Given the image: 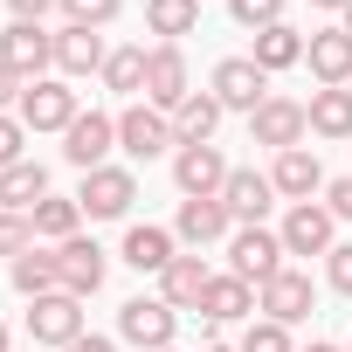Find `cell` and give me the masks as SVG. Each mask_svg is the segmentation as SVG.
<instances>
[{
    "instance_id": "cell-31",
    "label": "cell",
    "mask_w": 352,
    "mask_h": 352,
    "mask_svg": "<svg viewBox=\"0 0 352 352\" xmlns=\"http://www.w3.org/2000/svg\"><path fill=\"white\" fill-rule=\"evenodd\" d=\"M104 90L138 97V90H145V49H111V63H104Z\"/></svg>"
},
{
    "instance_id": "cell-26",
    "label": "cell",
    "mask_w": 352,
    "mask_h": 352,
    "mask_svg": "<svg viewBox=\"0 0 352 352\" xmlns=\"http://www.w3.org/2000/svg\"><path fill=\"white\" fill-rule=\"evenodd\" d=\"M145 28H152L159 42L194 35V28H201V0H145Z\"/></svg>"
},
{
    "instance_id": "cell-46",
    "label": "cell",
    "mask_w": 352,
    "mask_h": 352,
    "mask_svg": "<svg viewBox=\"0 0 352 352\" xmlns=\"http://www.w3.org/2000/svg\"><path fill=\"white\" fill-rule=\"evenodd\" d=\"M311 352H338V345H311Z\"/></svg>"
},
{
    "instance_id": "cell-12",
    "label": "cell",
    "mask_w": 352,
    "mask_h": 352,
    "mask_svg": "<svg viewBox=\"0 0 352 352\" xmlns=\"http://www.w3.org/2000/svg\"><path fill=\"white\" fill-rule=\"evenodd\" d=\"M111 145H118V118H104V111H83V118L63 131V159L83 166V173H97V166L111 159Z\"/></svg>"
},
{
    "instance_id": "cell-3",
    "label": "cell",
    "mask_w": 352,
    "mask_h": 352,
    "mask_svg": "<svg viewBox=\"0 0 352 352\" xmlns=\"http://www.w3.org/2000/svg\"><path fill=\"white\" fill-rule=\"evenodd\" d=\"M0 63H8L21 83H42V69L56 63V35L42 21H8L0 28Z\"/></svg>"
},
{
    "instance_id": "cell-23",
    "label": "cell",
    "mask_w": 352,
    "mask_h": 352,
    "mask_svg": "<svg viewBox=\"0 0 352 352\" xmlns=\"http://www.w3.org/2000/svg\"><path fill=\"white\" fill-rule=\"evenodd\" d=\"M42 201H49V173L35 159H21V166L0 173V208H8V214H35Z\"/></svg>"
},
{
    "instance_id": "cell-5",
    "label": "cell",
    "mask_w": 352,
    "mask_h": 352,
    "mask_svg": "<svg viewBox=\"0 0 352 352\" xmlns=\"http://www.w3.org/2000/svg\"><path fill=\"white\" fill-rule=\"evenodd\" d=\"M187 97H194V83H187V56H180V42L145 49V104H152V111H180Z\"/></svg>"
},
{
    "instance_id": "cell-34",
    "label": "cell",
    "mask_w": 352,
    "mask_h": 352,
    "mask_svg": "<svg viewBox=\"0 0 352 352\" xmlns=\"http://www.w3.org/2000/svg\"><path fill=\"white\" fill-rule=\"evenodd\" d=\"M28 249H35V221L0 208V256H28Z\"/></svg>"
},
{
    "instance_id": "cell-8",
    "label": "cell",
    "mask_w": 352,
    "mask_h": 352,
    "mask_svg": "<svg viewBox=\"0 0 352 352\" xmlns=\"http://www.w3.org/2000/svg\"><path fill=\"white\" fill-rule=\"evenodd\" d=\"M28 338L35 345H76L83 338V297H69V290L35 297L28 304Z\"/></svg>"
},
{
    "instance_id": "cell-42",
    "label": "cell",
    "mask_w": 352,
    "mask_h": 352,
    "mask_svg": "<svg viewBox=\"0 0 352 352\" xmlns=\"http://www.w3.org/2000/svg\"><path fill=\"white\" fill-rule=\"evenodd\" d=\"M311 8H338V14H345V8H352V0H311Z\"/></svg>"
},
{
    "instance_id": "cell-21",
    "label": "cell",
    "mask_w": 352,
    "mask_h": 352,
    "mask_svg": "<svg viewBox=\"0 0 352 352\" xmlns=\"http://www.w3.org/2000/svg\"><path fill=\"white\" fill-rule=\"evenodd\" d=\"M173 235L194 242V249H208V242H228V235H235V214H228V201H180Z\"/></svg>"
},
{
    "instance_id": "cell-1",
    "label": "cell",
    "mask_w": 352,
    "mask_h": 352,
    "mask_svg": "<svg viewBox=\"0 0 352 352\" xmlns=\"http://www.w3.org/2000/svg\"><path fill=\"white\" fill-rule=\"evenodd\" d=\"M283 256H290V249H283V235H270V228H235V235H228V276H242V283H256V290L290 270Z\"/></svg>"
},
{
    "instance_id": "cell-33",
    "label": "cell",
    "mask_w": 352,
    "mask_h": 352,
    "mask_svg": "<svg viewBox=\"0 0 352 352\" xmlns=\"http://www.w3.org/2000/svg\"><path fill=\"white\" fill-rule=\"evenodd\" d=\"M242 352H297V345H290V324L263 318V324H249V331H242Z\"/></svg>"
},
{
    "instance_id": "cell-27",
    "label": "cell",
    "mask_w": 352,
    "mask_h": 352,
    "mask_svg": "<svg viewBox=\"0 0 352 352\" xmlns=\"http://www.w3.org/2000/svg\"><path fill=\"white\" fill-rule=\"evenodd\" d=\"M311 131L318 138H352V90H311Z\"/></svg>"
},
{
    "instance_id": "cell-45",
    "label": "cell",
    "mask_w": 352,
    "mask_h": 352,
    "mask_svg": "<svg viewBox=\"0 0 352 352\" xmlns=\"http://www.w3.org/2000/svg\"><path fill=\"white\" fill-rule=\"evenodd\" d=\"M0 352H8V324H0Z\"/></svg>"
},
{
    "instance_id": "cell-29",
    "label": "cell",
    "mask_w": 352,
    "mask_h": 352,
    "mask_svg": "<svg viewBox=\"0 0 352 352\" xmlns=\"http://www.w3.org/2000/svg\"><path fill=\"white\" fill-rule=\"evenodd\" d=\"M28 221H35V235H42V242H56V249H63V242L76 235L83 208H76V194H69V201H63V194H49V201H42V208H35Z\"/></svg>"
},
{
    "instance_id": "cell-35",
    "label": "cell",
    "mask_w": 352,
    "mask_h": 352,
    "mask_svg": "<svg viewBox=\"0 0 352 352\" xmlns=\"http://www.w3.org/2000/svg\"><path fill=\"white\" fill-rule=\"evenodd\" d=\"M228 14L242 28H270V21H283V0H228Z\"/></svg>"
},
{
    "instance_id": "cell-25",
    "label": "cell",
    "mask_w": 352,
    "mask_h": 352,
    "mask_svg": "<svg viewBox=\"0 0 352 352\" xmlns=\"http://www.w3.org/2000/svg\"><path fill=\"white\" fill-rule=\"evenodd\" d=\"M249 311H256V283H242V276H214L208 297H201V318H208V324H235V318H249Z\"/></svg>"
},
{
    "instance_id": "cell-9",
    "label": "cell",
    "mask_w": 352,
    "mask_h": 352,
    "mask_svg": "<svg viewBox=\"0 0 352 352\" xmlns=\"http://www.w3.org/2000/svg\"><path fill=\"white\" fill-rule=\"evenodd\" d=\"M214 97H221V111H263L270 104V76L249 63V56H228V63H214Z\"/></svg>"
},
{
    "instance_id": "cell-44",
    "label": "cell",
    "mask_w": 352,
    "mask_h": 352,
    "mask_svg": "<svg viewBox=\"0 0 352 352\" xmlns=\"http://www.w3.org/2000/svg\"><path fill=\"white\" fill-rule=\"evenodd\" d=\"M208 352H242V345H208Z\"/></svg>"
},
{
    "instance_id": "cell-18",
    "label": "cell",
    "mask_w": 352,
    "mask_h": 352,
    "mask_svg": "<svg viewBox=\"0 0 352 352\" xmlns=\"http://www.w3.org/2000/svg\"><path fill=\"white\" fill-rule=\"evenodd\" d=\"M270 187L297 208V201H311V194H324V166H318V152H304V145H290V152H276V166H270Z\"/></svg>"
},
{
    "instance_id": "cell-40",
    "label": "cell",
    "mask_w": 352,
    "mask_h": 352,
    "mask_svg": "<svg viewBox=\"0 0 352 352\" xmlns=\"http://www.w3.org/2000/svg\"><path fill=\"white\" fill-rule=\"evenodd\" d=\"M8 8H14V21H42V14L56 8V0H8Z\"/></svg>"
},
{
    "instance_id": "cell-4",
    "label": "cell",
    "mask_w": 352,
    "mask_h": 352,
    "mask_svg": "<svg viewBox=\"0 0 352 352\" xmlns=\"http://www.w3.org/2000/svg\"><path fill=\"white\" fill-rule=\"evenodd\" d=\"M118 331H124L138 352H166L173 331H180V311H173L166 297H131V304H118Z\"/></svg>"
},
{
    "instance_id": "cell-43",
    "label": "cell",
    "mask_w": 352,
    "mask_h": 352,
    "mask_svg": "<svg viewBox=\"0 0 352 352\" xmlns=\"http://www.w3.org/2000/svg\"><path fill=\"white\" fill-rule=\"evenodd\" d=\"M338 28H345V35H352V8H345V21H338Z\"/></svg>"
},
{
    "instance_id": "cell-41",
    "label": "cell",
    "mask_w": 352,
    "mask_h": 352,
    "mask_svg": "<svg viewBox=\"0 0 352 352\" xmlns=\"http://www.w3.org/2000/svg\"><path fill=\"white\" fill-rule=\"evenodd\" d=\"M63 352H118V338H97V331H83L76 345H63Z\"/></svg>"
},
{
    "instance_id": "cell-30",
    "label": "cell",
    "mask_w": 352,
    "mask_h": 352,
    "mask_svg": "<svg viewBox=\"0 0 352 352\" xmlns=\"http://www.w3.org/2000/svg\"><path fill=\"white\" fill-rule=\"evenodd\" d=\"M14 290L35 304V297H49V290H63V270H56V256H42V249H28V256H14Z\"/></svg>"
},
{
    "instance_id": "cell-19",
    "label": "cell",
    "mask_w": 352,
    "mask_h": 352,
    "mask_svg": "<svg viewBox=\"0 0 352 352\" xmlns=\"http://www.w3.org/2000/svg\"><path fill=\"white\" fill-rule=\"evenodd\" d=\"M104 63H111V49H104L97 28H56V69H63V83L69 76H104Z\"/></svg>"
},
{
    "instance_id": "cell-11",
    "label": "cell",
    "mask_w": 352,
    "mask_h": 352,
    "mask_svg": "<svg viewBox=\"0 0 352 352\" xmlns=\"http://www.w3.org/2000/svg\"><path fill=\"white\" fill-rule=\"evenodd\" d=\"M331 228H338V221H331V208H324V201H297V208L283 214V228H276V235H283V249H290V256H331V249H338V242H331Z\"/></svg>"
},
{
    "instance_id": "cell-15",
    "label": "cell",
    "mask_w": 352,
    "mask_h": 352,
    "mask_svg": "<svg viewBox=\"0 0 352 352\" xmlns=\"http://www.w3.org/2000/svg\"><path fill=\"white\" fill-rule=\"evenodd\" d=\"M311 304H318V290H311V276H304V270H283V276H270V283L256 290V311H263V318H276V324L311 318Z\"/></svg>"
},
{
    "instance_id": "cell-13",
    "label": "cell",
    "mask_w": 352,
    "mask_h": 352,
    "mask_svg": "<svg viewBox=\"0 0 352 352\" xmlns=\"http://www.w3.org/2000/svg\"><path fill=\"white\" fill-rule=\"evenodd\" d=\"M56 270H63V290H69V297H97V290H104L111 256H104L90 235H69V242L56 249Z\"/></svg>"
},
{
    "instance_id": "cell-38",
    "label": "cell",
    "mask_w": 352,
    "mask_h": 352,
    "mask_svg": "<svg viewBox=\"0 0 352 352\" xmlns=\"http://www.w3.org/2000/svg\"><path fill=\"white\" fill-rule=\"evenodd\" d=\"M324 208H331V221H352V173L345 180H324Z\"/></svg>"
},
{
    "instance_id": "cell-32",
    "label": "cell",
    "mask_w": 352,
    "mask_h": 352,
    "mask_svg": "<svg viewBox=\"0 0 352 352\" xmlns=\"http://www.w3.org/2000/svg\"><path fill=\"white\" fill-rule=\"evenodd\" d=\"M118 8H124V0H63L69 28H111V21H118Z\"/></svg>"
},
{
    "instance_id": "cell-48",
    "label": "cell",
    "mask_w": 352,
    "mask_h": 352,
    "mask_svg": "<svg viewBox=\"0 0 352 352\" xmlns=\"http://www.w3.org/2000/svg\"><path fill=\"white\" fill-rule=\"evenodd\" d=\"M166 352H173V345H166Z\"/></svg>"
},
{
    "instance_id": "cell-39",
    "label": "cell",
    "mask_w": 352,
    "mask_h": 352,
    "mask_svg": "<svg viewBox=\"0 0 352 352\" xmlns=\"http://www.w3.org/2000/svg\"><path fill=\"white\" fill-rule=\"evenodd\" d=\"M21 90H28V83H21V76H14V69H8V63H0V111H8V104H14V97H21Z\"/></svg>"
},
{
    "instance_id": "cell-20",
    "label": "cell",
    "mask_w": 352,
    "mask_h": 352,
    "mask_svg": "<svg viewBox=\"0 0 352 352\" xmlns=\"http://www.w3.org/2000/svg\"><path fill=\"white\" fill-rule=\"evenodd\" d=\"M208 283H214V270H208L201 256H173V263L159 270V297H166L173 311H201Z\"/></svg>"
},
{
    "instance_id": "cell-2",
    "label": "cell",
    "mask_w": 352,
    "mask_h": 352,
    "mask_svg": "<svg viewBox=\"0 0 352 352\" xmlns=\"http://www.w3.org/2000/svg\"><path fill=\"white\" fill-rule=\"evenodd\" d=\"M228 159H221V145H180L173 152V187H180L187 201H221V187H228Z\"/></svg>"
},
{
    "instance_id": "cell-24",
    "label": "cell",
    "mask_w": 352,
    "mask_h": 352,
    "mask_svg": "<svg viewBox=\"0 0 352 352\" xmlns=\"http://www.w3.org/2000/svg\"><path fill=\"white\" fill-rule=\"evenodd\" d=\"M214 124H221V97L214 90H194L180 111H173V138L180 145H214Z\"/></svg>"
},
{
    "instance_id": "cell-17",
    "label": "cell",
    "mask_w": 352,
    "mask_h": 352,
    "mask_svg": "<svg viewBox=\"0 0 352 352\" xmlns=\"http://www.w3.org/2000/svg\"><path fill=\"white\" fill-rule=\"evenodd\" d=\"M221 201H228V214H235L242 228H263V214L276 208V187H270V173L235 166V173H228V187H221Z\"/></svg>"
},
{
    "instance_id": "cell-22",
    "label": "cell",
    "mask_w": 352,
    "mask_h": 352,
    "mask_svg": "<svg viewBox=\"0 0 352 352\" xmlns=\"http://www.w3.org/2000/svg\"><path fill=\"white\" fill-rule=\"evenodd\" d=\"M249 63H256L263 76H276V69H297V63H304V35H297L290 21H270V28H256V49H249Z\"/></svg>"
},
{
    "instance_id": "cell-6",
    "label": "cell",
    "mask_w": 352,
    "mask_h": 352,
    "mask_svg": "<svg viewBox=\"0 0 352 352\" xmlns=\"http://www.w3.org/2000/svg\"><path fill=\"white\" fill-rule=\"evenodd\" d=\"M131 201H138V180L124 166H97V173H83V187H76V208L90 221H118V214H131Z\"/></svg>"
},
{
    "instance_id": "cell-16",
    "label": "cell",
    "mask_w": 352,
    "mask_h": 352,
    "mask_svg": "<svg viewBox=\"0 0 352 352\" xmlns=\"http://www.w3.org/2000/svg\"><path fill=\"white\" fill-rule=\"evenodd\" d=\"M304 63H311L318 90H345V83H352V35H345V28H318V35L304 42Z\"/></svg>"
},
{
    "instance_id": "cell-36",
    "label": "cell",
    "mask_w": 352,
    "mask_h": 352,
    "mask_svg": "<svg viewBox=\"0 0 352 352\" xmlns=\"http://www.w3.org/2000/svg\"><path fill=\"white\" fill-rule=\"evenodd\" d=\"M21 145H28V124L0 111V173H8V166H21Z\"/></svg>"
},
{
    "instance_id": "cell-37",
    "label": "cell",
    "mask_w": 352,
    "mask_h": 352,
    "mask_svg": "<svg viewBox=\"0 0 352 352\" xmlns=\"http://www.w3.org/2000/svg\"><path fill=\"white\" fill-rule=\"evenodd\" d=\"M324 283H331V290H345V297H352V242H338V249H331V256H324Z\"/></svg>"
},
{
    "instance_id": "cell-10",
    "label": "cell",
    "mask_w": 352,
    "mask_h": 352,
    "mask_svg": "<svg viewBox=\"0 0 352 352\" xmlns=\"http://www.w3.org/2000/svg\"><path fill=\"white\" fill-rule=\"evenodd\" d=\"M304 131H311V111H304L297 97H270V104L249 118V138H256V145H270V152L304 145Z\"/></svg>"
},
{
    "instance_id": "cell-28",
    "label": "cell",
    "mask_w": 352,
    "mask_h": 352,
    "mask_svg": "<svg viewBox=\"0 0 352 352\" xmlns=\"http://www.w3.org/2000/svg\"><path fill=\"white\" fill-rule=\"evenodd\" d=\"M124 263H131L138 276H159V270L173 263V235H166V228H131V235H124Z\"/></svg>"
},
{
    "instance_id": "cell-7",
    "label": "cell",
    "mask_w": 352,
    "mask_h": 352,
    "mask_svg": "<svg viewBox=\"0 0 352 352\" xmlns=\"http://www.w3.org/2000/svg\"><path fill=\"white\" fill-rule=\"evenodd\" d=\"M83 111H76V90L63 83V76H42V83H28L21 90V124L28 131H69Z\"/></svg>"
},
{
    "instance_id": "cell-47",
    "label": "cell",
    "mask_w": 352,
    "mask_h": 352,
    "mask_svg": "<svg viewBox=\"0 0 352 352\" xmlns=\"http://www.w3.org/2000/svg\"><path fill=\"white\" fill-rule=\"evenodd\" d=\"M345 352H352V345H345Z\"/></svg>"
},
{
    "instance_id": "cell-14",
    "label": "cell",
    "mask_w": 352,
    "mask_h": 352,
    "mask_svg": "<svg viewBox=\"0 0 352 352\" xmlns=\"http://www.w3.org/2000/svg\"><path fill=\"white\" fill-rule=\"evenodd\" d=\"M118 145H124L131 159H159L166 145H180V138H173V118H166V111H152V104H131V111L118 118Z\"/></svg>"
}]
</instances>
